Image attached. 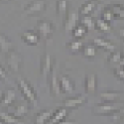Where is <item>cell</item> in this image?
I'll return each mask as SVG.
<instances>
[{"label": "cell", "mask_w": 124, "mask_h": 124, "mask_svg": "<svg viewBox=\"0 0 124 124\" xmlns=\"http://www.w3.org/2000/svg\"><path fill=\"white\" fill-rule=\"evenodd\" d=\"M17 85H18L20 92H21V94L23 95V97L32 106L36 107L38 105V97H37L36 91L32 87V85H31L25 78H23L21 77H19L17 78Z\"/></svg>", "instance_id": "6da1fadb"}, {"label": "cell", "mask_w": 124, "mask_h": 124, "mask_svg": "<svg viewBox=\"0 0 124 124\" xmlns=\"http://www.w3.org/2000/svg\"><path fill=\"white\" fill-rule=\"evenodd\" d=\"M124 104L116 102H100L92 107V113L95 115H113L120 112Z\"/></svg>", "instance_id": "7a4b0ae2"}, {"label": "cell", "mask_w": 124, "mask_h": 124, "mask_svg": "<svg viewBox=\"0 0 124 124\" xmlns=\"http://www.w3.org/2000/svg\"><path fill=\"white\" fill-rule=\"evenodd\" d=\"M36 31L39 37H42L44 39H48L53 35L55 28L54 25L49 20H40L37 22L36 25Z\"/></svg>", "instance_id": "3957f363"}, {"label": "cell", "mask_w": 124, "mask_h": 124, "mask_svg": "<svg viewBox=\"0 0 124 124\" xmlns=\"http://www.w3.org/2000/svg\"><path fill=\"white\" fill-rule=\"evenodd\" d=\"M5 55H6V58H5L6 64L9 70L13 71V73H18L22 65V59L20 57V55L15 51H11Z\"/></svg>", "instance_id": "277c9868"}, {"label": "cell", "mask_w": 124, "mask_h": 124, "mask_svg": "<svg viewBox=\"0 0 124 124\" xmlns=\"http://www.w3.org/2000/svg\"><path fill=\"white\" fill-rule=\"evenodd\" d=\"M47 8V3L45 0H33L29 2L26 7L24 8V11L27 15L32 16L37 15L40 13H43Z\"/></svg>", "instance_id": "5b68a950"}, {"label": "cell", "mask_w": 124, "mask_h": 124, "mask_svg": "<svg viewBox=\"0 0 124 124\" xmlns=\"http://www.w3.org/2000/svg\"><path fill=\"white\" fill-rule=\"evenodd\" d=\"M16 90L14 88H7L6 90H3V94L1 100H0V105H2L3 107H11L16 104Z\"/></svg>", "instance_id": "8992f818"}, {"label": "cell", "mask_w": 124, "mask_h": 124, "mask_svg": "<svg viewBox=\"0 0 124 124\" xmlns=\"http://www.w3.org/2000/svg\"><path fill=\"white\" fill-rule=\"evenodd\" d=\"M87 98L85 95H78V96H73V97H68L64 100L63 106L66 107L67 109H76L78 108L79 106H82L86 102Z\"/></svg>", "instance_id": "52a82bcc"}, {"label": "cell", "mask_w": 124, "mask_h": 124, "mask_svg": "<svg viewBox=\"0 0 124 124\" xmlns=\"http://www.w3.org/2000/svg\"><path fill=\"white\" fill-rule=\"evenodd\" d=\"M59 85L61 92H64L66 94H71L73 92H75L76 85L75 82L71 80L68 76H61L59 78Z\"/></svg>", "instance_id": "ba28073f"}, {"label": "cell", "mask_w": 124, "mask_h": 124, "mask_svg": "<svg viewBox=\"0 0 124 124\" xmlns=\"http://www.w3.org/2000/svg\"><path fill=\"white\" fill-rule=\"evenodd\" d=\"M78 24H79V14H78V12H76V11L70 12L66 17L65 24H64L66 33L71 32V31H73Z\"/></svg>", "instance_id": "9c48e42d"}, {"label": "cell", "mask_w": 124, "mask_h": 124, "mask_svg": "<svg viewBox=\"0 0 124 124\" xmlns=\"http://www.w3.org/2000/svg\"><path fill=\"white\" fill-rule=\"evenodd\" d=\"M85 90L87 94H95L97 90V76L90 74L85 76Z\"/></svg>", "instance_id": "30bf717a"}, {"label": "cell", "mask_w": 124, "mask_h": 124, "mask_svg": "<svg viewBox=\"0 0 124 124\" xmlns=\"http://www.w3.org/2000/svg\"><path fill=\"white\" fill-rule=\"evenodd\" d=\"M67 116H68V109L64 106L58 107L55 111H53V114H52V117L48 124H58L66 120Z\"/></svg>", "instance_id": "8fae6325"}, {"label": "cell", "mask_w": 124, "mask_h": 124, "mask_svg": "<svg viewBox=\"0 0 124 124\" xmlns=\"http://www.w3.org/2000/svg\"><path fill=\"white\" fill-rule=\"evenodd\" d=\"M53 70V64H52V59L50 54L46 53L41 61V71H42L43 77L47 78L48 76H50V74Z\"/></svg>", "instance_id": "7c38bea8"}, {"label": "cell", "mask_w": 124, "mask_h": 124, "mask_svg": "<svg viewBox=\"0 0 124 124\" xmlns=\"http://www.w3.org/2000/svg\"><path fill=\"white\" fill-rule=\"evenodd\" d=\"M21 40L22 42H24L29 46H36L38 45L40 41V37L37 33L33 32V31H26L23 34H21Z\"/></svg>", "instance_id": "4fadbf2b"}, {"label": "cell", "mask_w": 124, "mask_h": 124, "mask_svg": "<svg viewBox=\"0 0 124 124\" xmlns=\"http://www.w3.org/2000/svg\"><path fill=\"white\" fill-rule=\"evenodd\" d=\"M93 45L109 52V53H112V52L115 51V46L102 37H97V38L93 39Z\"/></svg>", "instance_id": "5bb4252c"}, {"label": "cell", "mask_w": 124, "mask_h": 124, "mask_svg": "<svg viewBox=\"0 0 124 124\" xmlns=\"http://www.w3.org/2000/svg\"><path fill=\"white\" fill-rule=\"evenodd\" d=\"M52 114H53V110L51 109H45L38 112L35 117V124H48Z\"/></svg>", "instance_id": "9a60e30c"}, {"label": "cell", "mask_w": 124, "mask_h": 124, "mask_svg": "<svg viewBox=\"0 0 124 124\" xmlns=\"http://www.w3.org/2000/svg\"><path fill=\"white\" fill-rule=\"evenodd\" d=\"M11 51H14V46L12 42L6 35L0 33V52L7 54Z\"/></svg>", "instance_id": "2e32d148"}, {"label": "cell", "mask_w": 124, "mask_h": 124, "mask_svg": "<svg viewBox=\"0 0 124 124\" xmlns=\"http://www.w3.org/2000/svg\"><path fill=\"white\" fill-rule=\"evenodd\" d=\"M52 78H51V82H50V92L51 95L53 96H58L61 94V89H60V85H59V78H57V75L55 73V70L53 69L52 70Z\"/></svg>", "instance_id": "e0dca14e"}, {"label": "cell", "mask_w": 124, "mask_h": 124, "mask_svg": "<svg viewBox=\"0 0 124 124\" xmlns=\"http://www.w3.org/2000/svg\"><path fill=\"white\" fill-rule=\"evenodd\" d=\"M0 119L3 124H25L21 119L14 116L11 112H0Z\"/></svg>", "instance_id": "ac0fdd59"}, {"label": "cell", "mask_w": 124, "mask_h": 124, "mask_svg": "<svg viewBox=\"0 0 124 124\" xmlns=\"http://www.w3.org/2000/svg\"><path fill=\"white\" fill-rule=\"evenodd\" d=\"M96 7V1L94 0H88L82 4L78 10V14L81 16H88Z\"/></svg>", "instance_id": "d6986e66"}, {"label": "cell", "mask_w": 124, "mask_h": 124, "mask_svg": "<svg viewBox=\"0 0 124 124\" xmlns=\"http://www.w3.org/2000/svg\"><path fill=\"white\" fill-rule=\"evenodd\" d=\"M102 102H116L119 98V93L117 91H102L99 94Z\"/></svg>", "instance_id": "ffe728a7"}, {"label": "cell", "mask_w": 124, "mask_h": 124, "mask_svg": "<svg viewBox=\"0 0 124 124\" xmlns=\"http://www.w3.org/2000/svg\"><path fill=\"white\" fill-rule=\"evenodd\" d=\"M28 112H29V108L26 105H24V104H17L16 105L15 104L14 105V110L11 113L14 116H16L17 118L21 119L23 116L28 114Z\"/></svg>", "instance_id": "44dd1931"}, {"label": "cell", "mask_w": 124, "mask_h": 124, "mask_svg": "<svg viewBox=\"0 0 124 124\" xmlns=\"http://www.w3.org/2000/svg\"><path fill=\"white\" fill-rule=\"evenodd\" d=\"M96 55V48L94 45L88 44L85 47H82V56L86 59H92Z\"/></svg>", "instance_id": "7402d4cb"}, {"label": "cell", "mask_w": 124, "mask_h": 124, "mask_svg": "<svg viewBox=\"0 0 124 124\" xmlns=\"http://www.w3.org/2000/svg\"><path fill=\"white\" fill-rule=\"evenodd\" d=\"M87 31H88V30H87L85 27H84L82 25L78 24L73 31H71V34H73V36H74L75 39L79 40L80 38H84V37L86 35Z\"/></svg>", "instance_id": "603a6c76"}, {"label": "cell", "mask_w": 124, "mask_h": 124, "mask_svg": "<svg viewBox=\"0 0 124 124\" xmlns=\"http://www.w3.org/2000/svg\"><path fill=\"white\" fill-rule=\"evenodd\" d=\"M80 25L85 27L87 30H92L95 28V21H93L91 16H82L80 19Z\"/></svg>", "instance_id": "cb8c5ba5"}, {"label": "cell", "mask_w": 124, "mask_h": 124, "mask_svg": "<svg viewBox=\"0 0 124 124\" xmlns=\"http://www.w3.org/2000/svg\"><path fill=\"white\" fill-rule=\"evenodd\" d=\"M67 47L69 48L70 51L73 52V53H78V52H79L82 49L84 45H82V42H81L80 40L76 39L74 41H71V42L68 43L67 44Z\"/></svg>", "instance_id": "d4e9b609"}, {"label": "cell", "mask_w": 124, "mask_h": 124, "mask_svg": "<svg viewBox=\"0 0 124 124\" xmlns=\"http://www.w3.org/2000/svg\"><path fill=\"white\" fill-rule=\"evenodd\" d=\"M95 28H97L99 31H101V32L107 33L111 30V25L108 22L104 21V20L98 19V20L95 21Z\"/></svg>", "instance_id": "484cf974"}, {"label": "cell", "mask_w": 124, "mask_h": 124, "mask_svg": "<svg viewBox=\"0 0 124 124\" xmlns=\"http://www.w3.org/2000/svg\"><path fill=\"white\" fill-rule=\"evenodd\" d=\"M111 11L114 15V18H119V19H124V7L120 4H114L112 6Z\"/></svg>", "instance_id": "4316f807"}, {"label": "cell", "mask_w": 124, "mask_h": 124, "mask_svg": "<svg viewBox=\"0 0 124 124\" xmlns=\"http://www.w3.org/2000/svg\"><path fill=\"white\" fill-rule=\"evenodd\" d=\"M68 10L67 0H59L57 2V12L59 15H65Z\"/></svg>", "instance_id": "83f0119b"}, {"label": "cell", "mask_w": 124, "mask_h": 124, "mask_svg": "<svg viewBox=\"0 0 124 124\" xmlns=\"http://www.w3.org/2000/svg\"><path fill=\"white\" fill-rule=\"evenodd\" d=\"M101 19L104 20V21H106V22H108V23L110 21H112V20L115 19L114 18V15H113V13H112L110 8H106V9L103 10V12H102V18Z\"/></svg>", "instance_id": "f1b7e54d"}, {"label": "cell", "mask_w": 124, "mask_h": 124, "mask_svg": "<svg viewBox=\"0 0 124 124\" xmlns=\"http://www.w3.org/2000/svg\"><path fill=\"white\" fill-rule=\"evenodd\" d=\"M122 53L120 52H112L110 53L109 57H108V62L109 63H119V61L122 59Z\"/></svg>", "instance_id": "f546056e"}, {"label": "cell", "mask_w": 124, "mask_h": 124, "mask_svg": "<svg viewBox=\"0 0 124 124\" xmlns=\"http://www.w3.org/2000/svg\"><path fill=\"white\" fill-rule=\"evenodd\" d=\"M113 75L119 80H124V68H121V67L115 68L114 70H113Z\"/></svg>", "instance_id": "4dcf8cb0"}, {"label": "cell", "mask_w": 124, "mask_h": 124, "mask_svg": "<svg viewBox=\"0 0 124 124\" xmlns=\"http://www.w3.org/2000/svg\"><path fill=\"white\" fill-rule=\"evenodd\" d=\"M6 78H7V71L0 65V80H5Z\"/></svg>", "instance_id": "1f68e13d"}, {"label": "cell", "mask_w": 124, "mask_h": 124, "mask_svg": "<svg viewBox=\"0 0 124 124\" xmlns=\"http://www.w3.org/2000/svg\"><path fill=\"white\" fill-rule=\"evenodd\" d=\"M58 124H77V123H76V121H73V120H64Z\"/></svg>", "instance_id": "d6a6232c"}, {"label": "cell", "mask_w": 124, "mask_h": 124, "mask_svg": "<svg viewBox=\"0 0 124 124\" xmlns=\"http://www.w3.org/2000/svg\"><path fill=\"white\" fill-rule=\"evenodd\" d=\"M118 34H119V36H120L121 38H123V39H124V28H121V29L119 30Z\"/></svg>", "instance_id": "836d02e7"}, {"label": "cell", "mask_w": 124, "mask_h": 124, "mask_svg": "<svg viewBox=\"0 0 124 124\" xmlns=\"http://www.w3.org/2000/svg\"><path fill=\"white\" fill-rule=\"evenodd\" d=\"M118 65H119V67H121V68H124V57H122V59L119 61Z\"/></svg>", "instance_id": "e575fe53"}, {"label": "cell", "mask_w": 124, "mask_h": 124, "mask_svg": "<svg viewBox=\"0 0 124 124\" xmlns=\"http://www.w3.org/2000/svg\"><path fill=\"white\" fill-rule=\"evenodd\" d=\"M2 94H3V90L0 89V100H1V97H2Z\"/></svg>", "instance_id": "d590c367"}, {"label": "cell", "mask_w": 124, "mask_h": 124, "mask_svg": "<svg viewBox=\"0 0 124 124\" xmlns=\"http://www.w3.org/2000/svg\"><path fill=\"white\" fill-rule=\"evenodd\" d=\"M8 1H11V0H0V2H8Z\"/></svg>", "instance_id": "8d00e7d4"}, {"label": "cell", "mask_w": 124, "mask_h": 124, "mask_svg": "<svg viewBox=\"0 0 124 124\" xmlns=\"http://www.w3.org/2000/svg\"><path fill=\"white\" fill-rule=\"evenodd\" d=\"M120 113H122V114H124V107H123V108L120 110Z\"/></svg>", "instance_id": "74e56055"}, {"label": "cell", "mask_w": 124, "mask_h": 124, "mask_svg": "<svg viewBox=\"0 0 124 124\" xmlns=\"http://www.w3.org/2000/svg\"><path fill=\"white\" fill-rule=\"evenodd\" d=\"M0 124H3V122H2V120L0 119Z\"/></svg>", "instance_id": "f35d334b"}, {"label": "cell", "mask_w": 124, "mask_h": 124, "mask_svg": "<svg viewBox=\"0 0 124 124\" xmlns=\"http://www.w3.org/2000/svg\"><path fill=\"white\" fill-rule=\"evenodd\" d=\"M94 1H97V0H94Z\"/></svg>", "instance_id": "ab89813d"}]
</instances>
